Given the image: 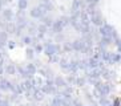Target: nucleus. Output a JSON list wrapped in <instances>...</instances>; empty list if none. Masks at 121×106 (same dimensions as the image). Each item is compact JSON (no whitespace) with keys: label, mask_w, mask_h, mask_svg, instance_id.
I'll list each match as a JSON object with an SVG mask.
<instances>
[{"label":"nucleus","mask_w":121,"mask_h":106,"mask_svg":"<svg viewBox=\"0 0 121 106\" xmlns=\"http://www.w3.org/2000/svg\"><path fill=\"white\" fill-rule=\"evenodd\" d=\"M5 70H7V73H9V74H13V73H15V66H13V65H8Z\"/></svg>","instance_id":"1"}]
</instances>
